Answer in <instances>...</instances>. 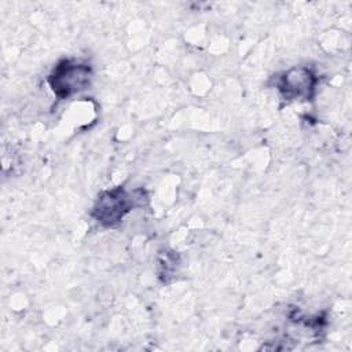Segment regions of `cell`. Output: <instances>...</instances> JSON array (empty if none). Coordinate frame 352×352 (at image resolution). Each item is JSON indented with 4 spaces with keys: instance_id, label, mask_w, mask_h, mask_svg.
Here are the masks:
<instances>
[{
    "instance_id": "cell-1",
    "label": "cell",
    "mask_w": 352,
    "mask_h": 352,
    "mask_svg": "<svg viewBox=\"0 0 352 352\" xmlns=\"http://www.w3.org/2000/svg\"><path fill=\"white\" fill-rule=\"evenodd\" d=\"M89 77L91 70L87 65L66 60L54 70L50 81L54 92L65 98L84 89L89 84Z\"/></svg>"
},
{
    "instance_id": "cell-2",
    "label": "cell",
    "mask_w": 352,
    "mask_h": 352,
    "mask_svg": "<svg viewBox=\"0 0 352 352\" xmlns=\"http://www.w3.org/2000/svg\"><path fill=\"white\" fill-rule=\"evenodd\" d=\"M136 201V197L125 192L121 188H116L113 191L106 192L102 198L98 199L95 214L98 221L104 223L107 226L120 221L126 212L131 210Z\"/></svg>"
},
{
    "instance_id": "cell-3",
    "label": "cell",
    "mask_w": 352,
    "mask_h": 352,
    "mask_svg": "<svg viewBox=\"0 0 352 352\" xmlns=\"http://www.w3.org/2000/svg\"><path fill=\"white\" fill-rule=\"evenodd\" d=\"M315 78L307 69H293L283 77L282 88L289 98L309 96V91L314 88Z\"/></svg>"
}]
</instances>
